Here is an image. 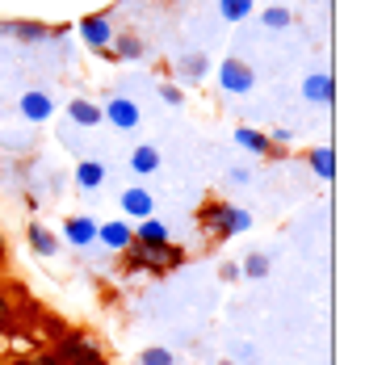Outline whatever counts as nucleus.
I'll list each match as a JSON object with an SVG mask.
<instances>
[{
	"label": "nucleus",
	"instance_id": "f257e3e1",
	"mask_svg": "<svg viewBox=\"0 0 365 365\" xmlns=\"http://www.w3.org/2000/svg\"><path fill=\"white\" fill-rule=\"evenodd\" d=\"M185 256L177 248H168V244H155V248H130V269H173V264H181Z\"/></svg>",
	"mask_w": 365,
	"mask_h": 365
},
{
	"label": "nucleus",
	"instance_id": "f03ea898",
	"mask_svg": "<svg viewBox=\"0 0 365 365\" xmlns=\"http://www.w3.org/2000/svg\"><path fill=\"white\" fill-rule=\"evenodd\" d=\"M59 361H72V365H106V357L84 340V336H68L59 344Z\"/></svg>",
	"mask_w": 365,
	"mask_h": 365
},
{
	"label": "nucleus",
	"instance_id": "7ed1b4c3",
	"mask_svg": "<svg viewBox=\"0 0 365 365\" xmlns=\"http://www.w3.org/2000/svg\"><path fill=\"white\" fill-rule=\"evenodd\" d=\"M206 219L215 222V231H219V235H235V231H244V227H248V215H244V210H227V206H215V210H206Z\"/></svg>",
	"mask_w": 365,
	"mask_h": 365
},
{
	"label": "nucleus",
	"instance_id": "20e7f679",
	"mask_svg": "<svg viewBox=\"0 0 365 365\" xmlns=\"http://www.w3.org/2000/svg\"><path fill=\"white\" fill-rule=\"evenodd\" d=\"M97 240L113 248V252H126L130 244H135V231L126 227V222H106V227H97Z\"/></svg>",
	"mask_w": 365,
	"mask_h": 365
},
{
	"label": "nucleus",
	"instance_id": "39448f33",
	"mask_svg": "<svg viewBox=\"0 0 365 365\" xmlns=\"http://www.w3.org/2000/svg\"><path fill=\"white\" fill-rule=\"evenodd\" d=\"M222 88H227V93H244V88H252V72H248L240 59L222 63Z\"/></svg>",
	"mask_w": 365,
	"mask_h": 365
},
{
	"label": "nucleus",
	"instance_id": "423d86ee",
	"mask_svg": "<svg viewBox=\"0 0 365 365\" xmlns=\"http://www.w3.org/2000/svg\"><path fill=\"white\" fill-rule=\"evenodd\" d=\"M110 122L113 126H122V130H130V126H139V110H135L126 97H113L110 101Z\"/></svg>",
	"mask_w": 365,
	"mask_h": 365
},
{
	"label": "nucleus",
	"instance_id": "0eeeda50",
	"mask_svg": "<svg viewBox=\"0 0 365 365\" xmlns=\"http://www.w3.org/2000/svg\"><path fill=\"white\" fill-rule=\"evenodd\" d=\"M122 206H126L130 215H139V219H151V193H147V189H126V193H122Z\"/></svg>",
	"mask_w": 365,
	"mask_h": 365
},
{
	"label": "nucleus",
	"instance_id": "6e6552de",
	"mask_svg": "<svg viewBox=\"0 0 365 365\" xmlns=\"http://www.w3.org/2000/svg\"><path fill=\"white\" fill-rule=\"evenodd\" d=\"M135 240H139L143 248H155V244H168V231H164V222H155V219H143V227L135 231Z\"/></svg>",
	"mask_w": 365,
	"mask_h": 365
},
{
	"label": "nucleus",
	"instance_id": "1a4fd4ad",
	"mask_svg": "<svg viewBox=\"0 0 365 365\" xmlns=\"http://www.w3.org/2000/svg\"><path fill=\"white\" fill-rule=\"evenodd\" d=\"M68 240H72L76 248L93 244V240H97V222H88V219H72V222H68Z\"/></svg>",
	"mask_w": 365,
	"mask_h": 365
},
{
	"label": "nucleus",
	"instance_id": "9d476101",
	"mask_svg": "<svg viewBox=\"0 0 365 365\" xmlns=\"http://www.w3.org/2000/svg\"><path fill=\"white\" fill-rule=\"evenodd\" d=\"M307 101H331V76H311L307 80Z\"/></svg>",
	"mask_w": 365,
	"mask_h": 365
},
{
	"label": "nucleus",
	"instance_id": "9b49d317",
	"mask_svg": "<svg viewBox=\"0 0 365 365\" xmlns=\"http://www.w3.org/2000/svg\"><path fill=\"white\" fill-rule=\"evenodd\" d=\"M130 168H135V173H155V168H160V155H155V147H139V151L130 155Z\"/></svg>",
	"mask_w": 365,
	"mask_h": 365
},
{
	"label": "nucleus",
	"instance_id": "f8f14e48",
	"mask_svg": "<svg viewBox=\"0 0 365 365\" xmlns=\"http://www.w3.org/2000/svg\"><path fill=\"white\" fill-rule=\"evenodd\" d=\"M101 177H106V173H101V164H93V160L76 168V181L84 185V189H97V185H101Z\"/></svg>",
	"mask_w": 365,
	"mask_h": 365
},
{
	"label": "nucleus",
	"instance_id": "ddd939ff",
	"mask_svg": "<svg viewBox=\"0 0 365 365\" xmlns=\"http://www.w3.org/2000/svg\"><path fill=\"white\" fill-rule=\"evenodd\" d=\"M84 38L101 46V42L110 38V21H106V17H88V21H84Z\"/></svg>",
	"mask_w": 365,
	"mask_h": 365
},
{
	"label": "nucleus",
	"instance_id": "4468645a",
	"mask_svg": "<svg viewBox=\"0 0 365 365\" xmlns=\"http://www.w3.org/2000/svg\"><path fill=\"white\" fill-rule=\"evenodd\" d=\"M21 110L30 113V118H46V113H51V97H42V93H30V97L21 101Z\"/></svg>",
	"mask_w": 365,
	"mask_h": 365
},
{
	"label": "nucleus",
	"instance_id": "2eb2a0df",
	"mask_svg": "<svg viewBox=\"0 0 365 365\" xmlns=\"http://www.w3.org/2000/svg\"><path fill=\"white\" fill-rule=\"evenodd\" d=\"M72 118H76V122H84V126H93V122H101V110H97V106H88V101H76Z\"/></svg>",
	"mask_w": 365,
	"mask_h": 365
},
{
	"label": "nucleus",
	"instance_id": "dca6fc26",
	"mask_svg": "<svg viewBox=\"0 0 365 365\" xmlns=\"http://www.w3.org/2000/svg\"><path fill=\"white\" fill-rule=\"evenodd\" d=\"M30 244H34L38 252H55V248H59V244H55V235H51V231H42V227H34V231H30Z\"/></svg>",
	"mask_w": 365,
	"mask_h": 365
},
{
	"label": "nucleus",
	"instance_id": "f3484780",
	"mask_svg": "<svg viewBox=\"0 0 365 365\" xmlns=\"http://www.w3.org/2000/svg\"><path fill=\"white\" fill-rule=\"evenodd\" d=\"M311 164L319 168V177H331V173H336V168H331V151H328V147H319V151H311Z\"/></svg>",
	"mask_w": 365,
	"mask_h": 365
},
{
	"label": "nucleus",
	"instance_id": "a211bd4d",
	"mask_svg": "<svg viewBox=\"0 0 365 365\" xmlns=\"http://www.w3.org/2000/svg\"><path fill=\"white\" fill-rule=\"evenodd\" d=\"M244 273H248V277H264V273H269V256H248V264H244Z\"/></svg>",
	"mask_w": 365,
	"mask_h": 365
},
{
	"label": "nucleus",
	"instance_id": "6ab92c4d",
	"mask_svg": "<svg viewBox=\"0 0 365 365\" xmlns=\"http://www.w3.org/2000/svg\"><path fill=\"white\" fill-rule=\"evenodd\" d=\"M143 365H173V353H168V349H147Z\"/></svg>",
	"mask_w": 365,
	"mask_h": 365
},
{
	"label": "nucleus",
	"instance_id": "aec40b11",
	"mask_svg": "<svg viewBox=\"0 0 365 365\" xmlns=\"http://www.w3.org/2000/svg\"><path fill=\"white\" fill-rule=\"evenodd\" d=\"M235 139H240V143H244V147H252V151H269V143H264V139H260L256 130H240Z\"/></svg>",
	"mask_w": 365,
	"mask_h": 365
},
{
	"label": "nucleus",
	"instance_id": "412c9836",
	"mask_svg": "<svg viewBox=\"0 0 365 365\" xmlns=\"http://www.w3.org/2000/svg\"><path fill=\"white\" fill-rule=\"evenodd\" d=\"M248 9H252V0H222V13L227 17H244Z\"/></svg>",
	"mask_w": 365,
	"mask_h": 365
},
{
	"label": "nucleus",
	"instance_id": "4be33fe9",
	"mask_svg": "<svg viewBox=\"0 0 365 365\" xmlns=\"http://www.w3.org/2000/svg\"><path fill=\"white\" fill-rule=\"evenodd\" d=\"M264 21H269V26H286V21H290V13H286V9H269V13H264Z\"/></svg>",
	"mask_w": 365,
	"mask_h": 365
},
{
	"label": "nucleus",
	"instance_id": "5701e85b",
	"mask_svg": "<svg viewBox=\"0 0 365 365\" xmlns=\"http://www.w3.org/2000/svg\"><path fill=\"white\" fill-rule=\"evenodd\" d=\"M9 328V298H4V294H0V331Z\"/></svg>",
	"mask_w": 365,
	"mask_h": 365
},
{
	"label": "nucleus",
	"instance_id": "b1692460",
	"mask_svg": "<svg viewBox=\"0 0 365 365\" xmlns=\"http://www.w3.org/2000/svg\"><path fill=\"white\" fill-rule=\"evenodd\" d=\"M38 365H68V361H59V357H42Z\"/></svg>",
	"mask_w": 365,
	"mask_h": 365
},
{
	"label": "nucleus",
	"instance_id": "393cba45",
	"mask_svg": "<svg viewBox=\"0 0 365 365\" xmlns=\"http://www.w3.org/2000/svg\"><path fill=\"white\" fill-rule=\"evenodd\" d=\"M13 365H38V361H13Z\"/></svg>",
	"mask_w": 365,
	"mask_h": 365
},
{
	"label": "nucleus",
	"instance_id": "a878e982",
	"mask_svg": "<svg viewBox=\"0 0 365 365\" xmlns=\"http://www.w3.org/2000/svg\"><path fill=\"white\" fill-rule=\"evenodd\" d=\"M0 252H4V244H0Z\"/></svg>",
	"mask_w": 365,
	"mask_h": 365
}]
</instances>
